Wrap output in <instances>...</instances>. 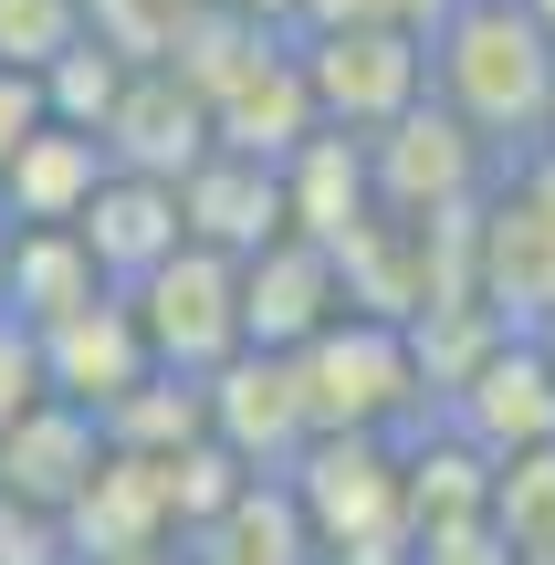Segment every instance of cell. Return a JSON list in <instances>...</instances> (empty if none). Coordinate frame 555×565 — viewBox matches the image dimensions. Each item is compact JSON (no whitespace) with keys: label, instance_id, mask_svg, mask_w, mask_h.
Segmentation results:
<instances>
[{"label":"cell","instance_id":"f1b7e54d","mask_svg":"<svg viewBox=\"0 0 555 565\" xmlns=\"http://www.w3.org/2000/svg\"><path fill=\"white\" fill-rule=\"evenodd\" d=\"M126 565H189V555H179V545H158V555H126Z\"/></svg>","mask_w":555,"mask_h":565},{"label":"cell","instance_id":"2e32d148","mask_svg":"<svg viewBox=\"0 0 555 565\" xmlns=\"http://www.w3.org/2000/svg\"><path fill=\"white\" fill-rule=\"evenodd\" d=\"M105 282L84 263L74 231H0V315L21 324V335H42V324H63L74 303H95Z\"/></svg>","mask_w":555,"mask_h":565},{"label":"cell","instance_id":"d4e9b609","mask_svg":"<svg viewBox=\"0 0 555 565\" xmlns=\"http://www.w3.org/2000/svg\"><path fill=\"white\" fill-rule=\"evenodd\" d=\"M0 565H74V555H63V534L42 524V513H11V503H0Z\"/></svg>","mask_w":555,"mask_h":565},{"label":"cell","instance_id":"4fadbf2b","mask_svg":"<svg viewBox=\"0 0 555 565\" xmlns=\"http://www.w3.org/2000/svg\"><path fill=\"white\" fill-rule=\"evenodd\" d=\"M74 242H84V263H95L105 294H126V282H147L168 252H179V189L116 179V168H105V189L84 200V221H74Z\"/></svg>","mask_w":555,"mask_h":565},{"label":"cell","instance_id":"ffe728a7","mask_svg":"<svg viewBox=\"0 0 555 565\" xmlns=\"http://www.w3.org/2000/svg\"><path fill=\"white\" fill-rule=\"evenodd\" d=\"M493 524L503 565H555V450H524V461H493Z\"/></svg>","mask_w":555,"mask_h":565},{"label":"cell","instance_id":"44dd1931","mask_svg":"<svg viewBox=\"0 0 555 565\" xmlns=\"http://www.w3.org/2000/svg\"><path fill=\"white\" fill-rule=\"evenodd\" d=\"M116 95H126V63L95 53V42H74V53L42 74V126H63V137H105Z\"/></svg>","mask_w":555,"mask_h":565},{"label":"cell","instance_id":"7c38bea8","mask_svg":"<svg viewBox=\"0 0 555 565\" xmlns=\"http://www.w3.org/2000/svg\"><path fill=\"white\" fill-rule=\"evenodd\" d=\"M179 242L189 252H221V263H252L263 242H284V179L210 147V158L179 179Z\"/></svg>","mask_w":555,"mask_h":565},{"label":"cell","instance_id":"8fae6325","mask_svg":"<svg viewBox=\"0 0 555 565\" xmlns=\"http://www.w3.org/2000/svg\"><path fill=\"white\" fill-rule=\"evenodd\" d=\"M105 168L116 179H158V189H179L189 168L210 158V116H200V95H189L179 74H126V95H116V116H105Z\"/></svg>","mask_w":555,"mask_h":565},{"label":"cell","instance_id":"ac0fdd59","mask_svg":"<svg viewBox=\"0 0 555 565\" xmlns=\"http://www.w3.org/2000/svg\"><path fill=\"white\" fill-rule=\"evenodd\" d=\"M95 429H105V450H116V461H179V450H200V387L147 366V377L126 387Z\"/></svg>","mask_w":555,"mask_h":565},{"label":"cell","instance_id":"9a60e30c","mask_svg":"<svg viewBox=\"0 0 555 565\" xmlns=\"http://www.w3.org/2000/svg\"><path fill=\"white\" fill-rule=\"evenodd\" d=\"M95 189H105V147L42 126V137L0 168V231H74Z\"/></svg>","mask_w":555,"mask_h":565},{"label":"cell","instance_id":"83f0119b","mask_svg":"<svg viewBox=\"0 0 555 565\" xmlns=\"http://www.w3.org/2000/svg\"><path fill=\"white\" fill-rule=\"evenodd\" d=\"M535 168H555V105H545V126H535Z\"/></svg>","mask_w":555,"mask_h":565},{"label":"cell","instance_id":"6da1fadb","mask_svg":"<svg viewBox=\"0 0 555 565\" xmlns=\"http://www.w3.org/2000/svg\"><path fill=\"white\" fill-rule=\"evenodd\" d=\"M419 74H430V105L493 168L535 158V126L555 105V53L535 42V21H524L514 0H451L440 32L419 42Z\"/></svg>","mask_w":555,"mask_h":565},{"label":"cell","instance_id":"30bf717a","mask_svg":"<svg viewBox=\"0 0 555 565\" xmlns=\"http://www.w3.org/2000/svg\"><path fill=\"white\" fill-rule=\"evenodd\" d=\"M32 366H42V398L105 419V408L147 377V345H137V324H126V303L95 294V303H74L63 324H42V335H32Z\"/></svg>","mask_w":555,"mask_h":565},{"label":"cell","instance_id":"d6986e66","mask_svg":"<svg viewBox=\"0 0 555 565\" xmlns=\"http://www.w3.org/2000/svg\"><path fill=\"white\" fill-rule=\"evenodd\" d=\"M200 21H210V0H84V42L116 53L126 74H168Z\"/></svg>","mask_w":555,"mask_h":565},{"label":"cell","instance_id":"4316f807","mask_svg":"<svg viewBox=\"0 0 555 565\" xmlns=\"http://www.w3.org/2000/svg\"><path fill=\"white\" fill-rule=\"evenodd\" d=\"M514 11H524V21H535V42H545V53H555V0H514Z\"/></svg>","mask_w":555,"mask_h":565},{"label":"cell","instance_id":"cb8c5ba5","mask_svg":"<svg viewBox=\"0 0 555 565\" xmlns=\"http://www.w3.org/2000/svg\"><path fill=\"white\" fill-rule=\"evenodd\" d=\"M32 137H42V84L32 74H0V168H11Z\"/></svg>","mask_w":555,"mask_h":565},{"label":"cell","instance_id":"603a6c76","mask_svg":"<svg viewBox=\"0 0 555 565\" xmlns=\"http://www.w3.org/2000/svg\"><path fill=\"white\" fill-rule=\"evenodd\" d=\"M42 398V366H32V335H21L11 315H0V429L21 419V408Z\"/></svg>","mask_w":555,"mask_h":565},{"label":"cell","instance_id":"9c48e42d","mask_svg":"<svg viewBox=\"0 0 555 565\" xmlns=\"http://www.w3.org/2000/svg\"><path fill=\"white\" fill-rule=\"evenodd\" d=\"M95 471H105V429L84 419V408H63V398H32L11 429H0V503H11V513L63 524Z\"/></svg>","mask_w":555,"mask_h":565},{"label":"cell","instance_id":"ba28073f","mask_svg":"<svg viewBox=\"0 0 555 565\" xmlns=\"http://www.w3.org/2000/svg\"><path fill=\"white\" fill-rule=\"evenodd\" d=\"M346 315V294H335V252L314 242H263L242 263V356H293V345H314L325 324Z\"/></svg>","mask_w":555,"mask_h":565},{"label":"cell","instance_id":"5b68a950","mask_svg":"<svg viewBox=\"0 0 555 565\" xmlns=\"http://www.w3.org/2000/svg\"><path fill=\"white\" fill-rule=\"evenodd\" d=\"M293 74H305L314 126H325V137H356V147L430 95L409 32H346V21H335V32H293Z\"/></svg>","mask_w":555,"mask_h":565},{"label":"cell","instance_id":"7402d4cb","mask_svg":"<svg viewBox=\"0 0 555 565\" xmlns=\"http://www.w3.org/2000/svg\"><path fill=\"white\" fill-rule=\"evenodd\" d=\"M84 42V0H0V74H53Z\"/></svg>","mask_w":555,"mask_h":565},{"label":"cell","instance_id":"484cf974","mask_svg":"<svg viewBox=\"0 0 555 565\" xmlns=\"http://www.w3.org/2000/svg\"><path fill=\"white\" fill-rule=\"evenodd\" d=\"M210 11H231V21H252V32L293 42V32H305V11H314V0H210Z\"/></svg>","mask_w":555,"mask_h":565},{"label":"cell","instance_id":"7a4b0ae2","mask_svg":"<svg viewBox=\"0 0 555 565\" xmlns=\"http://www.w3.org/2000/svg\"><path fill=\"white\" fill-rule=\"evenodd\" d=\"M284 377H293V408H305V440H398V429L430 419L409 335L367 315H335L314 345H293Z\"/></svg>","mask_w":555,"mask_h":565},{"label":"cell","instance_id":"e0dca14e","mask_svg":"<svg viewBox=\"0 0 555 565\" xmlns=\"http://www.w3.org/2000/svg\"><path fill=\"white\" fill-rule=\"evenodd\" d=\"M189 565H314L305 545V513L284 503V482H252L231 513H210L200 534H179Z\"/></svg>","mask_w":555,"mask_h":565},{"label":"cell","instance_id":"277c9868","mask_svg":"<svg viewBox=\"0 0 555 565\" xmlns=\"http://www.w3.org/2000/svg\"><path fill=\"white\" fill-rule=\"evenodd\" d=\"M493 179H503V168L482 158L430 95H419L398 126H377V137H367V200H377V221H409V231L472 221Z\"/></svg>","mask_w":555,"mask_h":565},{"label":"cell","instance_id":"52a82bcc","mask_svg":"<svg viewBox=\"0 0 555 565\" xmlns=\"http://www.w3.org/2000/svg\"><path fill=\"white\" fill-rule=\"evenodd\" d=\"M200 440L231 450L252 482H284L293 450H305V408H293V377L284 356H231L200 377Z\"/></svg>","mask_w":555,"mask_h":565},{"label":"cell","instance_id":"3957f363","mask_svg":"<svg viewBox=\"0 0 555 565\" xmlns=\"http://www.w3.org/2000/svg\"><path fill=\"white\" fill-rule=\"evenodd\" d=\"M126 324H137V345H147V366L158 377H189L200 387L210 366H231L242 356V263H221V252H168L147 282H126Z\"/></svg>","mask_w":555,"mask_h":565},{"label":"cell","instance_id":"5bb4252c","mask_svg":"<svg viewBox=\"0 0 555 565\" xmlns=\"http://www.w3.org/2000/svg\"><path fill=\"white\" fill-rule=\"evenodd\" d=\"M273 179H284V231H293V242H314V252H346L356 231L377 221V200H367V147H356V137H325V126H314Z\"/></svg>","mask_w":555,"mask_h":565},{"label":"cell","instance_id":"8992f818","mask_svg":"<svg viewBox=\"0 0 555 565\" xmlns=\"http://www.w3.org/2000/svg\"><path fill=\"white\" fill-rule=\"evenodd\" d=\"M451 440H472L482 461H524V450H555V366L535 335H493V356L430 408Z\"/></svg>","mask_w":555,"mask_h":565}]
</instances>
